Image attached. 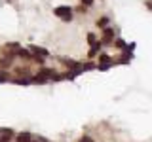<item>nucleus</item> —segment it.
<instances>
[{
  "label": "nucleus",
  "instance_id": "nucleus-1",
  "mask_svg": "<svg viewBox=\"0 0 152 142\" xmlns=\"http://www.w3.org/2000/svg\"><path fill=\"white\" fill-rule=\"evenodd\" d=\"M55 15L61 17L65 23H70L72 21V9L69 6H61V8H55Z\"/></svg>",
  "mask_w": 152,
  "mask_h": 142
},
{
  "label": "nucleus",
  "instance_id": "nucleus-2",
  "mask_svg": "<svg viewBox=\"0 0 152 142\" xmlns=\"http://www.w3.org/2000/svg\"><path fill=\"white\" fill-rule=\"evenodd\" d=\"M13 136H15L13 129H10V127H4V129H0V142H12Z\"/></svg>",
  "mask_w": 152,
  "mask_h": 142
},
{
  "label": "nucleus",
  "instance_id": "nucleus-3",
  "mask_svg": "<svg viewBox=\"0 0 152 142\" xmlns=\"http://www.w3.org/2000/svg\"><path fill=\"white\" fill-rule=\"evenodd\" d=\"M28 51H31L32 55H38V57H48V55H50V51H48V49L38 47V46H28Z\"/></svg>",
  "mask_w": 152,
  "mask_h": 142
},
{
  "label": "nucleus",
  "instance_id": "nucleus-4",
  "mask_svg": "<svg viewBox=\"0 0 152 142\" xmlns=\"http://www.w3.org/2000/svg\"><path fill=\"white\" fill-rule=\"evenodd\" d=\"M114 42V30L112 28H104L103 30V44H112Z\"/></svg>",
  "mask_w": 152,
  "mask_h": 142
},
{
  "label": "nucleus",
  "instance_id": "nucleus-5",
  "mask_svg": "<svg viewBox=\"0 0 152 142\" xmlns=\"http://www.w3.org/2000/svg\"><path fill=\"white\" fill-rule=\"evenodd\" d=\"M31 140H32V135H31V133H27V131L19 133V135L15 136V142H31Z\"/></svg>",
  "mask_w": 152,
  "mask_h": 142
},
{
  "label": "nucleus",
  "instance_id": "nucleus-6",
  "mask_svg": "<svg viewBox=\"0 0 152 142\" xmlns=\"http://www.w3.org/2000/svg\"><path fill=\"white\" fill-rule=\"evenodd\" d=\"M46 82H48V78L44 74H40V72H38L36 76H32V83H46Z\"/></svg>",
  "mask_w": 152,
  "mask_h": 142
},
{
  "label": "nucleus",
  "instance_id": "nucleus-7",
  "mask_svg": "<svg viewBox=\"0 0 152 142\" xmlns=\"http://www.w3.org/2000/svg\"><path fill=\"white\" fill-rule=\"evenodd\" d=\"M108 21H110L108 17H101V19L97 21V25L101 27V28H108Z\"/></svg>",
  "mask_w": 152,
  "mask_h": 142
},
{
  "label": "nucleus",
  "instance_id": "nucleus-8",
  "mask_svg": "<svg viewBox=\"0 0 152 142\" xmlns=\"http://www.w3.org/2000/svg\"><path fill=\"white\" fill-rule=\"evenodd\" d=\"M99 47H101V44H95V46L91 47V49H89V53H88V55H89V59H93V57H95V55H97V51H99Z\"/></svg>",
  "mask_w": 152,
  "mask_h": 142
},
{
  "label": "nucleus",
  "instance_id": "nucleus-9",
  "mask_svg": "<svg viewBox=\"0 0 152 142\" xmlns=\"http://www.w3.org/2000/svg\"><path fill=\"white\" fill-rule=\"evenodd\" d=\"M88 44L89 46H95V44H97V36H95L93 32H89V34H88Z\"/></svg>",
  "mask_w": 152,
  "mask_h": 142
},
{
  "label": "nucleus",
  "instance_id": "nucleus-10",
  "mask_svg": "<svg viewBox=\"0 0 152 142\" xmlns=\"http://www.w3.org/2000/svg\"><path fill=\"white\" fill-rule=\"evenodd\" d=\"M13 83H19V85H27V83H28V80H25V78H15V80H13Z\"/></svg>",
  "mask_w": 152,
  "mask_h": 142
},
{
  "label": "nucleus",
  "instance_id": "nucleus-11",
  "mask_svg": "<svg viewBox=\"0 0 152 142\" xmlns=\"http://www.w3.org/2000/svg\"><path fill=\"white\" fill-rule=\"evenodd\" d=\"M4 82H8V74L4 70H0V83H4Z\"/></svg>",
  "mask_w": 152,
  "mask_h": 142
},
{
  "label": "nucleus",
  "instance_id": "nucleus-12",
  "mask_svg": "<svg viewBox=\"0 0 152 142\" xmlns=\"http://www.w3.org/2000/svg\"><path fill=\"white\" fill-rule=\"evenodd\" d=\"M91 68H95L93 63H86V64H82V70H91Z\"/></svg>",
  "mask_w": 152,
  "mask_h": 142
},
{
  "label": "nucleus",
  "instance_id": "nucleus-13",
  "mask_svg": "<svg viewBox=\"0 0 152 142\" xmlns=\"http://www.w3.org/2000/svg\"><path fill=\"white\" fill-rule=\"evenodd\" d=\"M93 2H95V0H82V4H84V6H86V8H89V6H93Z\"/></svg>",
  "mask_w": 152,
  "mask_h": 142
},
{
  "label": "nucleus",
  "instance_id": "nucleus-14",
  "mask_svg": "<svg viewBox=\"0 0 152 142\" xmlns=\"http://www.w3.org/2000/svg\"><path fill=\"white\" fill-rule=\"evenodd\" d=\"M114 44H116L118 47H126V44H124V40H120V38H118V40H114Z\"/></svg>",
  "mask_w": 152,
  "mask_h": 142
},
{
  "label": "nucleus",
  "instance_id": "nucleus-15",
  "mask_svg": "<svg viewBox=\"0 0 152 142\" xmlns=\"http://www.w3.org/2000/svg\"><path fill=\"white\" fill-rule=\"evenodd\" d=\"M80 142H93V138H91V136H82Z\"/></svg>",
  "mask_w": 152,
  "mask_h": 142
},
{
  "label": "nucleus",
  "instance_id": "nucleus-16",
  "mask_svg": "<svg viewBox=\"0 0 152 142\" xmlns=\"http://www.w3.org/2000/svg\"><path fill=\"white\" fill-rule=\"evenodd\" d=\"M8 49H19V44H8Z\"/></svg>",
  "mask_w": 152,
  "mask_h": 142
},
{
  "label": "nucleus",
  "instance_id": "nucleus-17",
  "mask_svg": "<svg viewBox=\"0 0 152 142\" xmlns=\"http://www.w3.org/2000/svg\"><path fill=\"white\" fill-rule=\"evenodd\" d=\"M31 142H48V140H44V138H36V140H31Z\"/></svg>",
  "mask_w": 152,
  "mask_h": 142
},
{
  "label": "nucleus",
  "instance_id": "nucleus-18",
  "mask_svg": "<svg viewBox=\"0 0 152 142\" xmlns=\"http://www.w3.org/2000/svg\"><path fill=\"white\" fill-rule=\"evenodd\" d=\"M146 6H148V9H152V2H146Z\"/></svg>",
  "mask_w": 152,
  "mask_h": 142
}]
</instances>
